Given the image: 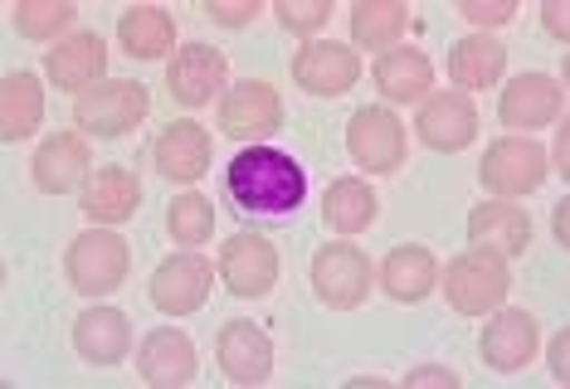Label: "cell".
Returning <instances> with one entry per match:
<instances>
[{
	"label": "cell",
	"instance_id": "obj_2",
	"mask_svg": "<svg viewBox=\"0 0 570 389\" xmlns=\"http://www.w3.org/2000/svg\"><path fill=\"white\" fill-rule=\"evenodd\" d=\"M444 272V297L459 317H492L512 292V272H508V258L492 253V249H463L459 258H449Z\"/></svg>",
	"mask_w": 570,
	"mask_h": 389
},
{
	"label": "cell",
	"instance_id": "obj_34",
	"mask_svg": "<svg viewBox=\"0 0 570 389\" xmlns=\"http://www.w3.org/2000/svg\"><path fill=\"white\" fill-rule=\"evenodd\" d=\"M463 20L478 24V34H488V30H498V24H512L517 20V6L512 0H463Z\"/></svg>",
	"mask_w": 570,
	"mask_h": 389
},
{
	"label": "cell",
	"instance_id": "obj_23",
	"mask_svg": "<svg viewBox=\"0 0 570 389\" xmlns=\"http://www.w3.org/2000/svg\"><path fill=\"white\" fill-rule=\"evenodd\" d=\"M469 243L517 258L531 249V215L517 200H483L469 210Z\"/></svg>",
	"mask_w": 570,
	"mask_h": 389
},
{
	"label": "cell",
	"instance_id": "obj_29",
	"mask_svg": "<svg viewBox=\"0 0 570 389\" xmlns=\"http://www.w3.org/2000/svg\"><path fill=\"white\" fill-rule=\"evenodd\" d=\"M381 215V194L366 186V176H336L322 194V219L332 233H361Z\"/></svg>",
	"mask_w": 570,
	"mask_h": 389
},
{
	"label": "cell",
	"instance_id": "obj_37",
	"mask_svg": "<svg viewBox=\"0 0 570 389\" xmlns=\"http://www.w3.org/2000/svg\"><path fill=\"white\" fill-rule=\"evenodd\" d=\"M566 350H570V331L561 327V331H556L551 336V346H547V360H551V375H556V380H570V370H566Z\"/></svg>",
	"mask_w": 570,
	"mask_h": 389
},
{
	"label": "cell",
	"instance_id": "obj_11",
	"mask_svg": "<svg viewBox=\"0 0 570 389\" xmlns=\"http://www.w3.org/2000/svg\"><path fill=\"white\" fill-rule=\"evenodd\" d=\"M361 78V59L352 44L336 39H303V49L293 54V83L313 98H342L352 93Z\"/></svg>",
	"mask_w": 570,
	"mask_h": 389
},
{
	"label": "cell",
	"instance_id": "obj_14",
	"mask_svg": "<svg viewBox=\"0 0 570 389\" xmlns=\"http://www.w3.org/2000/svg\"><path fill=\"white\" fill-rule=\"evenodd\" d=\"M215 360L229 385H264L268 375H274V341H268V331L249 317L225 321L215 336Z\"/></svg>",
	"mask_w": 570,
	"mask_h": 389
},
{
	"label": "cell",
	"instance_id": "obj_27",
	"mask_svg": "<svg viewBox=\"0 0 570 389\" xmlns=\"http://www.w3.org/2000/svg\"><path fill=\"white\" fill-rule=\"evenodd\" d=\"M45 117V83L30 69H10L0 78V137L16 147L40 127Z\"/></svg>",
	"mask_w": 570,
	"mask_h": 389
},
{
	"label": "cell",
	"instance_id": "obj_9",
	"mask_svg": "<svg viewBox=\"0 0 570 389\" xmlns=\"http://www.w3.org/2000/svg\"><path fill=\"white\" fill-rule=\"evenodd\" d=\"M215 272H219V282H225L235 297H249V302H254V297H268L278 288L283 263H278V249L264 239V233L244 229V233H229V239H225Z\"/></svg>",
	"mask_w": 570,
	"mask_h": 389
},
{
	"label": "cell",
	"instance_id": "obj_22",
	"mask_svg": "<svg viewBox=\"0 0 570 389\" xmlns=\"http://www.w3.org/2000/svg\"><path fill=\"white\" fill-rule=\"evenodd\" d=\"M210 132H205L200 122H190V117H180V122L161 127L157 147H151V161H157V171L166 180H176V186H196V180L210 171Z\"/></svg>",
	"mask_w": 570,
	"mask_h": 389
},
{
	"label": "cell",
	"instance_id": "obj_6",
	"mask_svg": "<svg viewBox=\"0 0 570 389\" xmlns=\"http://www.w3.org/2000/svg\"><path fill=\"white\" fill-rule=\"evenodd\" d=\"M307 278H313V292H317L322 307L356 311L375 288V263L352 239H336V243H322L313 253V272H307Z\"/></svg>",
	"mask_w": 570,
	"mask_h": 389
},
{
	"label": "cell",
	"instance_id": "obj_38",
	"mask_svg": "<svg viewBox=\"0 0 570 389\" xmlns=\"http://www.w3.org/2000/svg\"><path fill=\"white\" fill-rule=\"evenodd\" d=\"M541 24H547L551 39H561V44L570 39V20H566V6H561V0H547V6H541Z\"/></svg>",
	"mask_w": 570,
	"mask_h": 389
},
{
	"label": "cell",
	"instance_id": "obj_36",
	"mask_svg": "<svg viewBox=\"0 0 570 389\" xmlns=\"http://www.w3.org/2000/svg\"><path fill=\"white\" fill-rule=\"evenodd\" d=\"M424 385L459 389V385H463V375H459V370H449V366H414V370L405 375V389H424Z\"/></svg>",
	"mask_w": 570,
	"mask_h": 389
},
{
	"label": "cell",
	"instance_id": "obj_16",
	"mask_svg": "<svg viewBox=\"0 0 570 389\" xmlns=\"http://www.w3.org/2000/svg\"><path fill=\"white\" fill-rule=\"evenodd\" d=\"M414 137L430 151H463L478 141V108L469 93H430L414 117Z\"/></svg>",
	"mask_w": 570,
	"mask_h": 389
},
{
	"label": "cell",
	"instance_id": "obj_19",
	"mask_svg": "<svg viewBox=\"0 0 570 389\" xmlns=\"http://www.w3.org/2000/svg\"><path fill=\"white\" fill-rule=\"evenodd\" d=\"M225 78H229V59L215 44H180L171 54V69H166V88H171L180 108H205L210 98H219Z\"/></svg>",
	"mask_w": 570,
	"mask_h": 389
},
{
	"label": "cell",
	"instance_id": "obj_28",
	"mask_svg": "<svg viewBox=\"0 0 570 389\" xmlns=\"http://www.w3.org/2000/svg\"><path fill=\"white\" fill-rule=\"evenodd\" d=\"M118 39H122V54L137 63L166 59L176 44V20L161 6H132L118 16Z\"/></svg>",
	"mask_w": 570,
	"mask_h": 389
},
{
	"label": "cell",
	"instance_id": "obj_33",
	"mask_svg": "<svg viewBox=\"0 0 570 389\" xmlns=\"http://www.w3.org/2000/svg\"><path fill=\"white\" fill-rule=\"evenodd\" d=\"M274 16L288 34L317 39V30H327V20H332V0H278Z\"/></svg>",
	"mask_w": 570,
	"mask_h": 389
},
{
	"label": "cell",
	"instance_id": "obj_18",
	"mask_svg": "<svg viewBox=\"0 0 570 389\" xmlns=\"http://www.w3.org/2000/svg\"><path fill=\"white\" fill-rule=\"evenodd\" d=\"M30 176L45 194H73V190H83L88 176H94V151H88V141L79 132H55L35 147Z\"/></svg>",
	"mask_w": 570,
	"mask_h": 389
},
{
	"label": "cell",
	"instance_id": "obj_1",
	"mask_svg": "<svg viewBox=\"0 0 570 389\" xmlns=\"http://www.w3.org/2000/svg\"><path fill=\"white\" fill-rule=\"evenodd\" d=\"M225 194L239 219H258V225H278L293 219L307 200V171L303 161L278 147H244L229 156L225 166Z\"/></svg>",
	"mask_w": 570,
	"mask_h": 389
},
{
	"label": "cell",
	"instance_id": "obj_24",
	"mask_svg": "<svg viewBox=\"0 0 570 389\" xmlns=\"http://www.w3.org/2000/svg\"><path fill=\"white\" fill-rule=\"evenodd\" d=\"M508 73V44L492 34H463L453 39L449 49V78H453V93H483L498 78Z\"/></svg>",
	"mask_w": 570,
	"mask_h": 389
},
{
	"label": "cell",
	"instance_id": "obj_26",
	"mask_svg": "<svg viewBox=\"0 0 570 389\" xmlns=\"http://www.w3.org/2000/svg\"><path fill=\"white\" fill-rule=\"evenodd\" d=\"M375 88H381V98L385 102H420L424 93H430V83H434V63L424 49H410V44H395V49H385L381 59H375Z\"/></svg>",
	"mask_w": 570,
	"mask_h": 389
},
{
	"label": "cell",
	"instance_id": "obj_13",
	"mask_svg": "<svg viewBox=\"0 0 570 389\" xmlns=\"http://www.w3.org/2000/svg\"><path fill=\"white\" fill-rule=\"evenodd\" d=\"M108 73V39L98 30H73L63 34L55 49L45 54V78L59 88V93H88L94 83H102Z\"/></svg>",
	"mask_w": 570,
	"mask_h": 389
},
{
	"label": "cell",
	"instance_id": "obj_17",
	"mask_svg": "<svg viewBox=\"0 0 570 389\" xmlns=\"http://www.w3.org/2000/svg\"><path fill=\"white\" fill-rule=\"evenodd\" d=\"M196 370H200L196 341H190L180 327H157V331L141 336V346H137V375L147 385L180 389V385L196 380Z\"/></svg>",
	"mask_w": 570,
	"mask_h": 389
},
{
	"label": "cell",
	"instance_id": "obj_20",
	"mask_svg": "<svg viewBox=\"0 0 570 389\" xmlns=\"http://www.w3.org/2000/svg\"><path fill=\"white\" fill-rule=\"evenodd\" d=\"M73 350H79L83 366H122L127 350H132V321H127L122 307H88L79 311V321H73Z\"/></svg>",
	"mask_w": 570,
	"mask_h": 389
},
{
	"label": "cell",
	"instance_id": "obj_7",
	"mask_svg": "<svg viewBox=\"0 0 570 389\" xmlns=\"http://www.w3.org/2000/svg\"><path fill=\"white\" fill-rule=\"evenodd\" d=\"M215 122H219V137L258 147L264 137L283 132L288 112H283V98H278L274 83H264V78H244V83H235L225 98H219Z\"/></svg>",
	"mask_w": 570,
	"mask_h": 389
},
{
	"label": "cell",
	"instance_id": "obj_5",
	"mask_svg": "<svg viewBox=\"0 0 570 389\" xmlns=\"http://www.w3.org/2000/svg\"><path fill=\"white\" fill-rule=\"evenodd\" d=\"M547 151L531 137H498L488 141V151L478 156V180L492 200H517V194H537L547 186Z\"/></svg>",
	"mask_w": 570,
	"mask_h": 389
},
{
	"label": "cell",
	"instance_id": "obj_3",
	"mask_svg": "<svg viewBox=\"0 0 570 389\" xmlns=\"http://www.w3.org/2000/svg\"><path fill=\"white\" fill-rule=\"evenodd\" d=\"M147 117H151V93L137 78H102V83L73 98V122L102 141L132 137Z\"/></svg>",
	"mask_w": 570,
	"mask_h": 389
},
{
	"label": "cell",
	"instance_id": "obj_25",
	"mask_svg": "<svg viewBox=\"0 0 570 389\" xmlns=\"http://www.w3.org/2000/svg\"><path fill=\"white\" fill-rule=\"evenodd\" d=\"M375 278H381L385 297H395V302H424L439 288V258L424 243H395L385 253V263L375 268Z\"/></svg>",
	"mask_w": 570,
	"mask_h": 389
},
{
	"label": "cell",
	"instance_id": "obj_12",
	"mask_svg": "<svg viewBox=\"0 0 570 389\" xmlns=\"http://www.w3.org/2000/svg\"><path fill=\"white\" fill-rule=\"evenodd\" d=\"M537 350H541L537 317L522 307H498L492 321L483 327V336H478V356H483V366L498 370V375L527 370L531 360H537Z\"/></svg>",
	"mask_w": 570,
	"mask_h": 389
},
{
	"label": "cell",
	"instance_id": "obj_8",
	"mask_svg": "<svg viewBox=\"0 0 570 389\" xmlns=\"http://www.w3.org/2000/svg\"><path fill=\"white\" fill-rule=\"evenodd\" d=\"M346 156L361 166L366 176H395L405 166V122L391 108H356L346 117Z\"/></svg>",
	"mask_w": 570,
	"mask_h": 389
},
{
	"label": "cell",
	"instance_id": "obj_32",
	"mask_svg": "<svg viewBox=\"0 0 570 389\" xmlns=\"http://www.w3.org/2000/svg\"><path fill=\"white\" fill-rule=\"evenodd\" d=\"M10 20H16L20 39L45 44V39H59L73 20H79V6H73V0H20V6L10 10Z\"/></svg>",
	"mask_w": 570,
	"mask_h": 389
},
{
	"label": "cell",
	"instance_id": "obj_30",
	"mask_svg": "<svg viewBox=\"0 0 570 389\" xmlns=\"http://www.w3.org/2000/svg\"><path fill=\"white\" fill-rule=\"evenodd\" d=\"M410 6L405 0H356L352 6V39L356 49H375V54H385V49H395V39L410 30Z\"/></svg>",
	"mask_w": 570,
	"mask_h": 389
},
{
	"label": "cell",
	"instance_id": "obj_21",
	"mask_svg": "<svg viewBox=\"0 0 570 389\" xmlns=\"http://www.w3.org/2000/svg\"><path fill=\"white\" fill-rule=\"evenodd\" d=\"M79 210L88 215V225H127L137 210H141V180L137 171H127V166H98L94 176L83 180L79 190Z\"/></svg>",
	"mask_w": 570,
	"mask_h": 389
},
{
	"label": "cell",
	"instance_id": "obj_10",
	"mask_svg": "<svg viewBox=\"0 0 570 389\" xmlns=\"http://www.w3.org/2000/svg\"><path fill=\"white\" fill-rule=\"evenodd\" d=\"M210 288H215L210 258L186 249V253L161 258L157 272H151V282H147V297H151V307L157 311H166V317H190V311L205 307Z\"/></svg>",
	"mask_w": 570,
	"mask_h": 389
},
{
	"label": "cell",
	"instance_id": "obj_15",
	"mask_svg": "<svg viewBox=\"0 0 570 389\" xmlns=\"http://www.w3.org/2000/svg\"><path fill=\"white\" fill-rule=\"evenodd\" d=\"M566 108V88L556 83L551 73H537V69H527V73H517L508 88H502V98H498V117H502V127L517 137V132H531V127H547L556 122Z\"/></svg>",
	"mask_w": 570,
	"mask_h": 389
},
{
	"label": "cell",
	"instance_id": "obj_31",
	"mask_svg": "<svg viewBox=\"0 0 570 389\" xmlns=\"http://www.w3.org/2000/svg\"><path fill=\"white\" fill-rule=\"evenodd\" d=\"M166 233L180 243V249H196L215 233V205L210 194L200 190H180L171 194V205H166Z\"/></svg>",
	"mask_w": 570,
	"mask_h": 389
},
{
	"label": "cell",
	"instance_id": "obj_4",
	"mask_svg": "<svg viewBox=\"0 0 570 389\" xmlns=\"http://www.w3.org/2000/svg\"><path fill=\"white\" fill-rule=\"evenodd\" d=\"M63 272H69V288L83 292V297H108L118 292L132 272V243L112 229H88L69 243L63 253Z\"/></svg>",
	"mask_w": 570,
	"mask_h": 389
},
{
	"label": "cell",
	"instance_id": "obj_40",
	"mask_svg": "<svg viewBox=\"0 0 570 389\" xmlns=\"http://www.w3.org/2000/svg\"><path fill=\"white\" fill-rule=\"evenodd\" d=\"M551 229H556V243H561V249H566V243H570V215H566V200L561 205H556V210H551Z\"/></svg>",
	"mask_w": 570,
	"mask_h": 389
},
{
	"label": "cell",
	"instance_id": "obj_39",
	"mask_svg": "<svg viewBox=\"0 0 570 389\" xmlns=\"http://www.w3.org/2000/svg\"><path fill=\"white\" fill-rule=\"evenodd\" d=\"M547 161H556V171H561V180L570 176V161H566V117H561V132H556V147H551Z\"/></svg>",
	"mask_w": 570,
	"mask_h": 389
},
{
	"label": "cell",
	"instance_id": "obj_35",
	"mask_svg": "<svg viewBox=\"0 0 570 389\" xmlns=\"http://www.w3.org/2000/svg\"><path fill=\"white\" fill-rule=\"evenodd\" d=\"M205 20L210 24H225V30H244V24H254L258 20V0H205Z\"/></svg>",
	"mask_w": 570,
	"mask_h": 389
}]
</instances>
